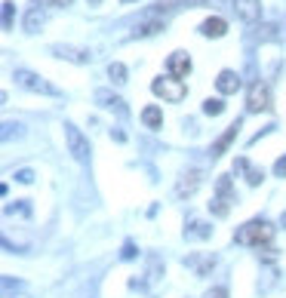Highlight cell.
<instances>
[{"mask_svg":"<svg viewBox=\"0 0 286 298\" xmlns=\"http://www.w3.org/2000/svg\"><path fill=\"white\" fill-rule=\"evenodd\" d=\"M234 240L240 246H265V243H271L274 240V224L268 222V219H253V222H246L243 227H237V234H234Z\"/></svg>","mask_w":286,"mask_h":298,"instance_id":"obj_1","label":"cell"},{"mask_svg":"<svg viewBox=\"0 0 286 298\" xmlns=\"http://www.w3.org/2000/svg\"><path fill=\"white\" fill-rule=\"evenodd\" d=\"M108 77H111L114 86H123V83H127V65H123V62H111L108 65Z\"/></svg>","mask_w":286,"mask_h":298,"instance_id":"obj_19","label":"cell"},{"mask_svg":"<svg viewBox=\"0 0 286 298\" xmlns=\"http://www.w3.org/2000/svg\"><path fill=\"white\" fill-rule=\"evenodd\" d=\"M151 93L160 96L163 101H173V105H179V101L188 96V86H185V80H179V77H173V74H166V77H154Z\"/></svg>","mask_w":286,"mask_h":298,"instance_id":"obj_2","label":"cell"},{"mask_svg":"<svg viewBox=\"0 0 286 298\" xmlns=\"http://www.w3.org/2000/svg\"><path fill=\"white\" fill-rule=\"evenodd\" d=\"M96 101H99V105L102 108H108V111H114V114H117V117H127V101H123L120 96H114L111 93V89H99V93H96Z\"/></svg>","mask_w":286,"mask_h":298,"instance_id":"obj_10","label":"cell"},{"mask_svg":"<svg viewBox=\"0 0 286 298\" xmlns=\"http://www.w3.org/2000/svg\"><path fill=\"white\" fill-rule=\"evenodd\" d=\"M166 68H169V74H173V77L185 80V77L191 74V55H188V52H182V50H176V52L166 59Z\"/></svg>","mask_w":286,"mask_h":298,"instance_id":"obj_9","label":"cell"},{"mask_svg":"<svg viewBox=\"0 0 286 298\" xmlns=\"http://www.w3.org/2000/svg\"><path fill=\"white\" fill-rule=\"evenodd\" d=\"M246 111H249V114L271 111V86L265 83V80L249 83V89H246Z\"/></svg>","mask_w":286,"mask_h":298,"instance_id":"obj_5","label":"cell"},{"mask_svg":"<svg viewBox=\"0 0 286 298\" xmlns=\"http://www.w3.org/2000/svg\"><path fill=\"white\" fill-rule=\"evenodd\" d=\"M207 298H228V289L225 286H212V289L207 292Z\"/></svg>","mask_w":286,"mask_h":298,"instance_id":"obj_27","label":"cell"},{"mask_svg":"<svg viewBox=\"0 0 286 298\" xmlns=\"http://www.w3.org/2000/svg\"><path fill=\"white\" fill-rule=\"evenodd\" d=\"M52 55H59V59L65 62H74V65H86L93 55H89V50H80V47H68V43H52L50 47Z\"/></svg>","mask_w":286,"mask_h":298,"instance_id":"obj_7","label":"cell"},{"mask_svg":"<svg viewBox=\"0 0 286 298\" xmlns=\"http://www.w3.org/2000/svg\"><path fill=\"white\" fill-rule=\"evenodd\" d=\"M43 6H71L74 0H40Z\"/></svg>","mask_w":286,"mask_h":298,"instance_id":"obj_28","label":"cell"},{"mask_svg":"<svg viewBox=\"0 0 286 298\" xmlns=\"http://www.w3.org/2000/svg\"><path fill=\"white\" fill-rule=\"evenodd\" d=\"M120 258H127V261H130V258H135V246H132V243H127V246H123V252H120Z\"/></svg>","mask_w":286,"mask_h":298,"instance_id":"obj_29","label":"cell"},{"mask_svg":"<svg viewBox=\"0 0 286 298\" xmlns=\"http://www.w3.org/2000/svg\"><path fill=\"white\" fill-rule=\"evenodd\" d=\"M185 237H194V240H209V237H212V227H209L207 222H200V219H197V222H191V224H188Z\"/></svg>","mask_w":286,"mask_h":298,"instance_id":"obj_18","label":"cell"},{"mask_svg":"<svg viewBox=\"0 0 286 298\" xmlns=\"http://www.w3.org/2000/svg\"><path fill=\"white\" fill-rule=\"evenodd\" d=\"M142 123L148 129H160V126H163V111H160V105H148L142 111Z\"/></svg>","mask_w":286,"mask_h":298,"instance_id":"obj_16","label":"cell"},{"mask_svg":"<svg viewBox=\"0 0 286 298\" xmlns=\"http://www.w3.org/2000/svg\"><path fill=\"white\" fill-rule=\"evenodd\" d=\"M160 31H163V19H160V16H148L145 22H139V25L132 28L130 37L132 40L135 37H154V34H160Z\"/></svg>","mask_w":286,"mask_h":298,"instance_id":"obj_12","label":"cell"},{"mask_svg":"<svg viewBox=\"0 0 286 298\" xmlns=\"http://www.w3.org/2000/svg\"><path fill=\"white\" fill-rule=\"evenodd\" d=\"M234 13L240 22H246V25H256L261 19V3L259 0H234Z\"/></svg>","mask_w":286,"mask_h":298,"instance_id":"obj_8","label":"cell"},{"mask_svg":"<svg viewBox=\"0 0 286 298\" xmlns=\"http://www.w3.org/2000/svg\"><path fill=\"white\" fill-rule=\"evenodd\" d=\"M43 22H47L43 9H40V6H31L28 13H25V31H28V34H37V31L43 28Z\"/></svg>","mask_w":286,"mask_h":298,"instance_id":"obj_15","label":"cell"},{"mask_svg":"<svg viewBox=\"0 0 286 298\" xmlns=\"http://www.w3.org/2000/svg\"><path fill=\"white\" fill-rule=\"evenodd\" d=\"M274 175H277V178H286V157H280L277 163H274Z\"/></svg>","mask_w":286,"mask_h":298,"instance_id":"obj_26","label":"cell"},{"mask_svg":"<svg viewBox=\"0 0 286 298\" xmlns=\"http://www.w3.org/2000/svg\"><path fill=\"white\" fill-rule=\"evenodd\" d=\"M237 132H240V120H234V123L228 126V129H225L222 135H219V139L212 142V148H209V157H212V160H215V157H222V154L228 151V145H231V142L237 139Z\"/></svg>","mask_w":286,"mask_h":298,"instance_id":"obj_11","label":"cell"},{"mask_svg":"<svg viewBox=\"0 0 286 298\" xmlns=\"http://www.w3.org/2000/svg\"><path fill=\"white\" fill-rule=\"evenodd\" d=\"M234 169H243V173H246V181H249L253 188H256V185H261V178H265V173H261V169H256V166H249L243 157H240L237 163H234Z\"/></svg>","mask_w":286,"mask_h":298,"instance_id":"obj_17","label":"cell"},{"mask_svg":"<svg viewBox=\"0 0 286 298\" xmlns=\"http://www.w3.org/2000/svg\"><path fill=\"white\" fill-rule=\"evenodd\" d=\"M86 3H89V6H102V0H86Z\"/></svg>","mask_w":286,"mask_h":298,"instance_id":"obj_30","label":"cell"},{"mask_svg":"<svg viewBox=\"0 0 286 298\" xmlns=\"http://www.w3.org/2000/svg\"><path fill=\"white\" fill-rule=\"evenodd\" d=\"M215 188H219V197H222V200H228V203L234 200V191H231V178H228V175H222V178H219V185H215Z\"/></svg>","mask_w":286,"mask_h":298,"instance_id":"obj_22","label":"cell"},{"mask_svg":"<svg viewBox=\"0 0 286 298\" xmlns=\"http://www.w3.org/2000/svg\"><path fill=\"white\" fill-rule=\"evenodd\" d=\"M160 268H163V265H160V258H151V271H148V283H157L160 277H157V273H160Z\"/></svg>","mask_w":286,"mask_h":298,"instance_id":"obj_24","label":"cell"},{"mask_svg":"<svg viewBox=\"0 0 286 298\" xmlns=\"http://www.w3.org/2000/svg\"><path fill=\"white\" fill-rule=\"evenodd\" d=\"M215 86H219L222 96H234L240 89V77L237 71H231V68H225V71H219V80H215Z\"/></svg>","mask_w":286,"mask_h":298,"instance_id":"obj_13","label":"cell"},{"mask_svg":"<svg viewBox=\"0 0 286 298\" xmlns=\"http://www.w3.org/2000/svg\"><path fill=\"white\" fill-rule=\"evenodd\" d=\"M222 111H225L222 99H207V101H203V114H209V117H219Z\"/></svg>","mask_w":286,"mask_h":298,"instance_id":"obj_21","label":"cell"},{"mask_svg":"<svg viewBox=\"0 0 286 298\" xmlns=\"http://www.w3.org/2000/svg\"><path fill=\"white\" fill-rule=\"evenodd\" d=\"M280 224H283V227H286V212H283V215H280Z\"/></svg>","mask_w":286,"mask_h":298,"instance_id":"obj_31","label":"cell"},{"mask_svg":"<svg viewBox=\"0 0 286 298\" xmlns=\"http://www.w3.org/2000/svg\"><path fill=\"white\" fill-rule=\"evenodd\" d=\"M200 185H203V173L200 169H188V173H182L179 181H176V197L188 200V197H194V194L200 191Z\"/></svg>","mask_w":286,"mask_h":298,"instance_id":"obj_6","label":"cell"},{"mask_svg":"<svg viewBox=\"0 0 286 298\" xmlns=\"http://www.w3.org/2000/svg\"><path fill=\"white\" fill-rule=\"evenodd\" d=\"M123 3H130V0H123Z\"/></svg>","mask_w":286,"mask_h":298,"instance_id":"obj_32","label":"cell"},{"mask_svg":"<svg viewBox=\"0 0 286 298\" xmlns=\"http://www.w3.org/2000/svg\"><path fill=\"white\" fill-rule=\"evenodd\" d=\"M16 181H22V185H31V181H34V173H31V169H22V173H16Z\"/></svg>","mask_w":286,"mask_h":298,"instance_id":"obj_25","label":"cell"},{"mask_svg":"<svg viewBox=\"0 0 286 298\" xmlns=\"http://www.w3.org/2000/svg\"><path fill=\"white\" fill-rule=\"evenodd\" d=\"M13 80L22 86V89H28V93H40V96H59V89H55L50 80H43L40 74H34L28 71V68H16L13 71Z\"/></svg>","mask_w":286,"mask_h":298,"instance_id":"obj_3","label":"cell"},{"mask_svg":"<svg viewBox=\"0 0 286 298\" xmlns=\"http://www.w3.org/2000/svg\"><path fill=\"white\" fill-rule=\"evenodd\" d=\"M3 28H13V0H3Z\"/></svg>","mask_w":286,"mask_h":298,"instance_id":"obj_23","label":"cell"},{"mask_svg":"<svg viewBox=\"0 0 286 298\" xmlns=\"http://www.w3.org/2000/svg\"><path fill=\"white\" fill-rule=\"evenodd\" d=\"M209 209H212V215H215V219H225V215L231 212V203H228V200H222V197H212Z\"/></svg>","mask_w":286,"mask_h":298,"instance_id":"obj_20","label":"cell"},{"mask_svg":"<svg viewBox=\"0 0 286 298\" xmlns=\"http://www.w3.org/2000/svg\"><path fill=\"white\" fill-rule=\"evenodd\" d=\"M65 145H68V154H71L77 163H86L89 160V139L74 123H65Z\"/></svg>","mask_w":286,"mask_h":298,"instance_id":"obj_4","label":"cell"},{"mask_svg":"<svg viewBox=\"0 0 286 298\" xmlns=\"http://www.w3.org/2000/svg\"><path fill=\"white\" fill-rule=\"evenodd\" d=\"M200 34H203V37H225V34H228V22L219 19V16H212V19H207L200 25Z\"/></svg>","mask_w":286,"mask_h":298,"instance_id":"obj_14","label":"cell"}]
</instances>
